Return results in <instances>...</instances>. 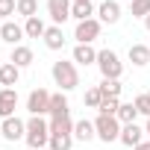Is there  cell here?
<instances>
[{"label": "cell", "instance_id": "cell-1", "mask_svg": "<svg viewBox=\"0 0 150 150\" xmlns=\"http://www.w3.org/2000/svg\"><path fill=\"white\" fill-rule=\"evenodd\" d=\"M33 150H44V144H50V124L38 115H33L27 121V138H24Z\"/></svg>", "mask_w": 150, "mask_h": 150}, {"label": "cell", "instance_id": "cell-2", "mask_svg": "<svg viewBox=\"0 0 150 150\" xmlns=\"http://www.w3.org/2000/svg\"><path fill=\"white\" fill-rule=\"evenodd\" d=\"M53 83L62 88V91H71V88H77L80 86V74H77V65L74 62H65V59H59V62H53Z\"/></svg>", "mask_w": 150, "mask_h": 150}, {"label": "cell", "instance_id": "cell-3", "mask_svg": "<svg viewBox=\"0 0 150 150\" xmlns=\"http://www.w3.org/2000/svg\"><path fill=\"white\" fill-rule=\"evenodd\" d=\"M97 68L103 74V80H118L121 71H124V65H121V59H118L115 50H100L97 53Z\"/></svg>", "mask_w": 150, "mask_h": 150}, {"label": "cell", "instance_id": "cell-4", "mask_svg": "<svg viewBox=\"0 0 150 150\" xmlns=\"http://www.w3.org/2000/svg\"><path fill=\"white\" fill-rule=\"evenodd\" d=\"M94 129H97V138L106 141V144L115 141V138H121V121H118L115 115H97Z\"/></svg>", "mask_w": 150, "mask_h": 150}, {"label": "cell", "instance_id": "cell-5", "mask_svg": "<svg viewBox=\"0 0 150 150\" xmlns=\"http://www.w3.org/2000/svg\"><path fill=\"white\" fill-rule=\"evenodd\" d=\"M27 109H30V115H38V118L50 115V91H44V88L30 91V97H27Z\"/></svg>", "mask_w": 150, "mask_h": 150}, {"label": "cell", "instance_id": "cell-6", "mask_svg": "<svg viewBox=\"0 0 150 150\" xmlns=\"http://www.w3.org/2000/svg\"><path fill=\"white\" fill-rule=\"evenodd\" d=\"M97 35H100V21H97V18L80 21V24H77V30H74V38H77L80 44H91Z\"/></svg>", "mask_w": 150, "mask_h": 150}, {"label": "cell", "instance_id": "cell-7", "mask_svg": "<svg viewBox=\"0 0 150 150\" xmlns=\"http://www.w3.org/2000/svg\"><path fill=\"white\" fill-rule=\"evenodd\" d=\"M0 132H3L6 141H18V138H27V121H21L18 115L6 118L3 124H0Z\"/></svg>", "mask_w": 150, "mask_h": 150}, {"label": "cell", "instance_id": "cell-8", "mask_svg": "<svg viewBox=\"0 0 150 150\" xmlns=\"http://www.w3.org/2000/svg\"><path fill=\"white\" fill-rule=\"evenodd\" d=\"M47 12H50L53 24L62 27V24L71 18V0H47Z\"/></svg>", "mask_w": 150, "mask_h": 150}, {"label": "cell", "instance_id": "cell-9", "mask_svg": "<svg viewBox=\"0 0 150 150\" xmlns=\"http://www.w3.org/2000/svg\"><path fill=\"white\" fill-rule=\"evenodd\" d=\"M18 109V91L15 88H0V118H12Z\"/></svg>", "mask_w": 150, "mask_h": 150}, {"label": "cell", "instance_id": "cell-10", "mask_svg": "<svg viewBox=\"0 0 150 150\" xmlns=\"http://www.w3.org/2000/svg\"><path fill=\"white\" fill-rule=\"evenodd\" d=\"M97 15H100V24H118V18H121L118 0H103L97 6Z\"/></svg>", "mask_w": 150, "mask_h": 150}, {"label": "cell", "instance_id": "cell-11", "mask_svg": "<svg viewBox=\"0 0 150 150\" xmlns=\"http://www.w3.org/2000/svg\"><path fill=\"white\" fill-rule=\"evenodd\" d=\"M144 135H147V132H144L138 124H124V127H121V141H124L127 147L141 144V141H144Z\"/></svg>", "mask_w": 150, "mask_h": 150}, {"label": "cell", "instance_id": "cell-12", "mask_svg": "<svg viewBox=\"0 0 150 150\" xmlns=\"http://www.w3.org/2000/svg\"><path fill=\"white\" fill-rule=\"evenodd\" d=\"M18 80H21V68L18 65H12V62L0 65V86H3V88H15Z\"/></svg>", "mask_w": 150, "mask_h": 150}, {"label": "cell", "instance_id": "cell-13", "mask_svg": "<svg viewBox=\"0 0 150 150\" xmlns=\"http://www.w3.org/2000/svg\"><path fill=\"white\" fill-rule=\"evenodd\" d=\"M27 33H24V27H18L15 21H6L3 27H0V38H3L6 44H12V47H18V41L24 38Z\"/></svg>", "mask_w": 150, "mask_h": 150}, {"label": "cell", "instance_id": "cell-14", "mask_svg": "<svg viewBox=\"0 0 150 150\" xmlns=\"http://www.w3.org/2000/svg\"><path fill=\"white\" fill-rule=\"evenodd\" d=\"M68 112H71V103H68V97H65L62 91L50 94V118H68Z\"/></svg>", "mask_w": 150, "mask_h": 150}, {"label": "cell", "instance_id": "cell-15", "mask_svg": "<svg viewBox=\"0 0 150 150\" xmlns=\"http://www.w3.org/2000/svg\"><path fill=\"white\" fill-rule=\"evenodd\" d=\"M44 44H47V50H62L65 47V35H62V27H47V33H44Z\"/></svg>", "mask_w": 150, "mask_h": 150}, {"label": "cell", "instance_id": "cell-16", "mask_svg": "<svg viewBox=\"0 0 150 150\" xmlns=\"http://www.w3.org/2000/svg\"><path fill=\"white\" fill-rule=\"evenodd\" d=\"M74 62L91 65V62H97V50H94L91 44H77V47H74Z\"/></svg>", "mask_w": 150, "mask_h": 150}, {"label": "cell", "instance_id": "cell-17", "mask_svg": "<svg viewBox=\"0 0 150 150\" xmlns=\"http://www.w3.org/2000/svg\"><path fill=\"white\" fill-rule=\"evenodd\" d=\"M50 135H74V121L68 118H50Z\"/></svg>", "mask_w": 150, "mask_h": 150}, {"label": "cell", "instance_id": "cell-18", "mask_svg": "<svg viewBox=\"0 0 150 150\" xmlns=\"http://www.w3.org/2000/svg\"><path fill=\"white\" fill-rule=\"evenodd\" d=\"M9 62L18 65V68H27V65H33V50L24 47V44H18V47H12V59Z\"/></svg>", "mask_w": 150, "mask_h": 150}, {"label": "cell", "instance_id": "cell-19", "mask_svg": "<svg viewBox=\"0 0 150 150\" xmlns=\"http://www.w3.org/2000/svg\"><path fill=\"white\" fill-rule=\"evenodd\" d=\"M129 62L138 65V68L147 65V62H150V47H147V44H129Z\"/></svg>", "mask_w": 150, "mask_h": 150}, {"label": "cell", "instance_id": "cell-20", "mask_svg": "<svg viewBox=\"0 0 150 150\" xmlns=\"http://www.w3.org/2000/svg\"><path fill=\"white\" fill-rule=\"evenodd\" d=\"M74 135H77L80 141H91V138L97 135V129H94V124H91V121H86V118H83V121L74 124Z\"/></svg>", "mask_w": 150, "mask_h": 150}, {"label": "cell", "instance_id": "cell-21", "mask_svg": "<svg viewBox=\"0 0 150 150\" xmlns=\"http://www.w3.org/2000/svg\"><path fill=\"white\" fill-rule=\"evenodd\" d=\"M24 33H27L30 38H44L47 27H44V21L35 15V18H27V24H24Z\"/></svg>", "mask_w": 150, "mask_h": 150}, {"label": "cell", "instance_id": "cell-22", "mask_svg": "<svg viewBox=\"0 0 150 150\" xmlns=\"http://www.w3.org/2000/svg\"><path fill=\"white\" fill-rule=\"evenodd\" d=\"M115 118L121 121V127H124V124H135V118H138L135 103H121V109H118V115H115Z\"/></svg>", "mask_w": 150, "mask_h": 150}, {"label": "cell", "instance_id": "cell-23", "mask_svg": "<svg viewBox=\"0 0 150 150\" xmlns=\"http://www.w3.org/2000/svg\"><path fill=\"white\" fill-rule=\"evenodd\" d=\"M91 12H94V3H71V18H77V24L88 21Z\"/></svg>", "mask_w": 150, "mask_h": 150}, {"label": "cell", "instance_id": "cell-24", "mask_svg": "<svg viewBox=\"0 0 150 150\" xmlns=\"http://www.w3.org/2000/svg\"><path fill=\"white\" fill-rule=\"evenodd\" d=\"M97 88H100L103 100H106V97H121V83H118V80H103Z\"/></svg>", "mask_w": 150, "mask_h": 150}, {"label": "cell", "instance_id": "cell-25", "mask_svg": "<svg viewBox=\"0 0 150 150\" xmlns=\"http://www.w3.org/2000/svg\"><path fill=\"white\" fill-rule=\"evenodd\" d=\"M18 15L35 18V15H38V0H18Z\"/></svg>", "mask_w": 150, "mask_h": 150}, {"label": "cell", "instance_id": "cell-26", "mask_svg": "<svg viewBox=\"0 0 150 150\" xmlns=\"http://www.w3.org/2000/svg\"><path fill=\"white\" fill-rule=\"evenodd\" d=\"M129 15L132 18H147L150 15V0H132L129 3Z\"/></svg>", "mask_w": 150, "mask_h": 150}, {"label": "cell", "instance_id": "cell-27", "mask_svg": "<svg viewBox=\"0 0 150 150\" xmlns=\"http://www.w3.org/2000/svg\"><path fill=\"white\" fill-rule=\"evenodd\" d=\"M74 135H50V150H71Z\"/></svg>", "mask_w": 150, "mask_h": 150}, {"label": "cell", "instance_id": "cell-28", "mask_svg": "<svg viewBox=\"0 0 150 150\" xmlns=\"http://www.w3.org/2000/svg\"><path fill=\"white\" fill-rule=\"evenodd\" d=\"M100 103H103L100 88H97V86H94V88H88V91H86V106H88V109H100Z\"/></svg>", "mask_w": 150, "mask_h": 150}, {"label": "cell", "instance_id": "cell-29", "mask_svg": "<svg viewBox=\"0 0 150 150\" xmlns=\"http://www.w3.org/2000/svg\"><path fill=\"white\" fill-rule=\"evenodd\" d=\"M118 109H121V100H118V97H106L97 112H100V115H118Z\"/></svg>", "mask_w": 150, "mask_h": 150}, {"label": "cell", "instance_id": "cell-30", "mask_svg": "<svg viewBox=\"0 0 150 150\" xmlns=\"http://www.w3.org/2000/svg\"><path fill=\"white\" fill-rule=\"evenodd\" d=\"M132 103H135L138 115H147V118H150V97H147V94H138V97H135Z\"/></svg>", "mask_w": 150, "mask_h": 150}, {"label": "cell", "instance_id": "cell-31", "mask_svg": "<svg viewBox=\"0 0 150 150\" xmlns=\"http://www.w3.org/2000/svg\"><path fill=\"white\" fill-rule=\"evenodd\" d=\"M18 12V0H0V18L3 15H15Z\"/></svg>", "mask_w": 150, "mask_h": 150}, {"label": "cell", "instance_id": "cell-32", "mask_svg": "<svg viewBox=\"0 0 150 150\" xmlns=\"http://www.w3.org/2000/svg\"><path fill=\"white\" fill-rule=\"evenodd\" d=\"M132 150H150V138H147V141H141V144H135Z\"/></svg>", "mask_w": 150, "mask_h": 150}, {"label": "cell", "instance_id": "cell-33", "mask_svg": "<svg viewBox=\"0 0 150 150\" xmlns=\"http://www.w3.org/2000/svg\"><path fill=\"white\" fill-rule=\"evenodd\" d=\"M144 27H147V30H150V15H147V18H144Z\"/></svg>", "mask_w": 150, "mask_h": 150}, {"label": "cell", "instance_id": "cell-34", "mask_svg": "<svg viewBox=\"0 0 150 150\" xmlns=\"http://www.w3.org/2000/svg\"><path fill=\"white\" fill-rule=\"evenodd\" d=\"M144 132H147V135H150V118H147V127H144Z\"/></svg>", "mask_w": 150, "mask_h": 150}, {"label": "cell", "instance_id": "cell-35", "mask_svg": "<svg viewBox=\"0 0 150 150\" xmlns=\"http://www.w3.org/2000/svg\"><path fill=\"white\" fill-rule=\"evenodd\" d=\"M71 3H91V0H71Z\"/></svg>", "mask_w": 150, "mask_h": 150}, {"label": "cell", "instance_id": "cell-36", "mask_svg": "<svg viewBox=\"0 0 150 150\" xmlns=\"http://www.w3.org/2000/svg\"><path fill=\"white\" fill-rule=\"evenodd\" d=\"M127 3H132V0H127Z\"/></svg>", "mask_w": 150, "mask_h": 150}, {"label": "cell", "instance_id": "cell-37", "mask_svg": "<svg viewBox=\"0 0 150 150\" xmlns=\"http://www.w3.org/2000/svg\"><path fill=\"white\" fill-rule=\"evenodd\" d=\"M147 97H150V91H147Z\"/></svg>", "mask_w": 150, "mask_h": 150}]
</instances>
